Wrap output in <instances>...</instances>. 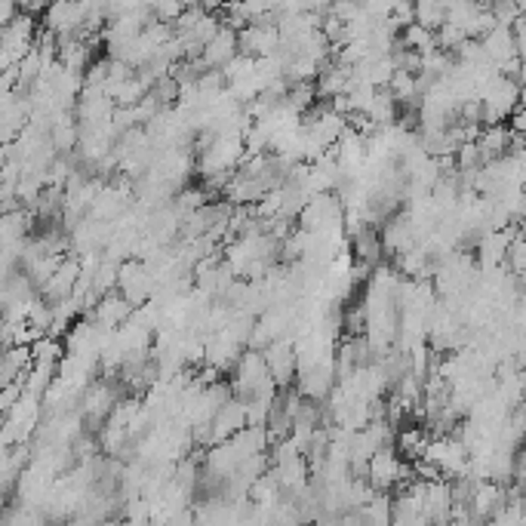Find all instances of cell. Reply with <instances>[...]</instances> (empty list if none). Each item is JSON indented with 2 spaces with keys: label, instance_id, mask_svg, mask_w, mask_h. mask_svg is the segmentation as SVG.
I'll return each mask as SVG.
<instances>
[{
  "label": "cell",
  "instance_id": "obj_1",
  "mask_svg": "<svg viewBox=\"0 0 526 526\" xmlns=\"http://www.w3.org/2000/svg\"><path fill=\"white\" fill-rule=\"evenodd\" d=\"M117 287H120V296L129 298V302L139 309V305H145L155 296L157 278L145 262H126L124 258V262L117 265Z\"/></svg>",
  "mask_w": 526,
  "mask_h": 526
},
{
  "label": "cell",
  "instance_id": "obj_2",
  "mask_svg": "<svg viewBox=\"0 0 526 526\" xmlns=\"http://www.w3.org/2000/svg\"><path fill=\"white\" fill-rule=\"evenodd\" d=\"M262 358H265V367H268L274 385L283 388V385H293V376H296V348H293V339L289 336H280V339H271L268 345L262 348Z\"/></svg>",
  "mask_w": 526,
  "mask_h": 526
},
{
  "label": "cell",
  "instance_id": "obj_3",
  "mask_svg": "<svg viewBox=\"0 0 526 526\" xmlns=\"http://www.w3.org/2000/svg\"><path fill=\"white\" fill-rule=\"evenodd\" d=\"M400 456L394 452L391 447H382V450H376L372 456L367 459V483L376 492H388V490H394L400 483Z\"/></svg>",
  "mask_w": 526,
  "mask_h": 526
},
{
  "label": "cell",
  "instance_id": "obj_4",
  "mask_svg": "<svg viewBox=\"0 0 526 526\" xmlns=\"http://www.w3.org/2000/svg\"><path fill=\"white\" fill-rule=\"evenodd\" d=\"M86 6L77 0H50L44 10V28L53 35H75L84 25Z\"/></svg>",
  "mask_w": 526,
  "mask_h": 526
},
{
  "label": "cell",
  "instance_id": "obj_5",
  "mask_svg": "<svg viewBox=\"0 0 526 526\" xmlns=\"http://www.w3.org/2000/svg\"><path fill=\"white\" fill-rule=\"evenodd\" d=\"M80 274V262L77 258H59V265H56V271L40 283V298H46L50 305L62 302V298L71 296V289H75V280Z\"/></svg>",
  "mask_w": 526,
  "mask_h": 526
},
{
  "label": "cell",
  "instance_id": "obj_6",
  "mask_svg": "<svg viewBox=\"0 0 526 526\" xmlns=\"http://www.w3.org/2000/svg\"><path fill=\"white\" fill-rule=\"evenodd\" d=\"M133 309L136 305L120 293H105L99 302H96V309L90 311V320L102 329H117L120 323H126L133 318Z\"/></svg>",
  "mask_w": 526,
  "mask_h": 526
},
{
  "label": "cell",
  "instance_id": "obj_7",
  "mask_svg": "<svg viewBox=\"0 0 526 526\" xmlns=\"http://www.w3.org/2000/svg\"><path fill=\"white\" fill-rule=\"evenodd\" d=\"M247 425V403L240 398H228L213 416V443L228 440L231 434H238Z\"/></svg>",
  "mask_w": 526,
  "mask_h": 526
},
{
  "label": "cell",
  "instance_id": "obj_8",
  "mask_svg": "<svg viewBox=\"0 0 526 526\" xmlns=\"http://www.w3.org/2000/svg\"><path fill=\"white\" fill-rule=\"evenodd\" d=\"M354 238V258H358L360 265H367V268H379V262H382L385 256V247H382V238H379L376 225L363 222L358 228L351 231Z\"/></svg>",
  "mask_w": 526,
  "mask_h": 526
},
{
  "label": "cell",
  "instance_id": "obj_9",
  "mask_svg": "<svg viewBox=\"0 0 526 526\" xmlns=\"http://www.w3.org/2000/svg\"><path fill=\"white\" fill-rule=\"evenodd\" d=\"M234 53H238V31L222 25V28H218V35L209 40L204 50H200L197 59L204 62V68H222V65L228 62Z\"/></svg>",
  "mask_w": 526,
  "mask_h": 526
},
{
  "label": "cell",
  "instance_id": "obj_10",
  "mask_svg": "<svg viewBox=\"0 0 526 526\" xmlns=\"http://www.w3.org/2000/svg\"><path fill=\"white\" fill-rule=\"evenodd\" d=\"M425 443H428V431H422V428H403V431L398 434L400 456L407 459V462H416V459H422Z\"/></svg>",
  "mask_w": 526,
  "mask_h": 526
},
{
  "label": "cell",
  "instance_id": "obj_11",
  "mask_svg": "<svg viewBox=\"0 0 526 526\" xmlns=\"http://www.w3.org/2000/svg\"><path fill=\"white\" fill-rule=\"evenodd\" d=\"M400 31H403V35H398V40L403 46H410V50L425 53V50H431V46H434V31L422 28L419 22H410V25H403Z\"/></svg>",
  "mask_w": 526,
  "mask_h": 526
},
{
  "label": "cell",
  "instance_id": "obj_12",
  "mask_svg": "<svg viewBox=\"0 0 526 526\" xmlns=\"http://www.w3.org/2000/svg\"><path fill=\"white\" fill-rule=\"evenodd\" d=\"M22 6H19V0H0V28L4 25H10L13 22V15L19 13Z\"/></svg>",
  "mask_w": 526,
  "mask_h": 526
},
{
  "label": "cell",
  "instance_id": "obj_13",
  "mask_svg": "<svg viewBox=\"0 0 526 526\" xmlns=\"http://www.w3.org/2000/svg\"><path fill=\"white\" fill-rule=\"evenodd\" d=\"M329 4H333V0H302V10L318 13V15H327Z\"/></svg>",
  "mask_w": 526,
  "mask_h": 526
},
{
  "label": "cell",
  "instance_id": "obj_14",
  "mask_svg": "<svg viewBox=\"0 0 526 526\" xmlns=\"http://www.w3.org/2000/svg\"><path fill=\"white\" fill-rule=\"evenodd\" d=\"M28 4H31V0H19V6H25V10H28Z\"/></svg>",
  "mask_w": 526,
  "mask_h": 526
}]
</instances>
